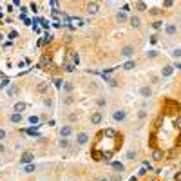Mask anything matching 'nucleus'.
<instances>
[{
  "label": "nucleus",
  "mask_w": 181,
  "mask_h": 181,
  "mask_svg": "<svg viewBox=\"0 0 181 181\" xmlns=\"http://www.w3.org/2000/svg\"><path fill=\"white\" fill-rule=\"evenodd\" d=\"M125 118H127V112H125L123 109H116V110H112V120H114L116 123L125 121Z\"/></svg>",
  "instance_id": "1"
},
{
  "label": "nucleus",
  "mask_w": 181,
  "mask_h": 181,
  "mask_svg": "<svg viewBox=\"0 0 181 181\" xmlns=\"http://www.w3.org/2000/svg\"><path fill=\"white\" fill-rule=\"evenodd\" d=\"M120 54H121L123 58H130V56L134 54V45H125V47H121Z\"/></svg>",
  "instance_id": "2"
},
{
  "label": "nucleus",
  "mask_w": 181,
  "mask_h": 181,
  "mask_svg": "<svg viewBox=\"0 0 181 181\" xmlns=\"http://www.w3.org/2000/svg\"><path fill=\"white\" fill-rule=\"evenodd\" d=\"M98 11H100V4L98 2H89L87 4V13L89 15H96Z\"/></svg>",
  "instance_id": "3"
},
{
  "label": "nucleus",
  "mask_w": 181,
  "mask_h": 181,
  "mask_svg": "<svg viewBox=\"0 0 181 181\" xmlns=\"http://www.w3.org/2000/svg\"><path fill=\"white\" fill-rule=\"evenodd\" d=\"M102 112H93V114H90V123L93 125H100L102 123Z\"/></svg>",
  "instance_id": "4"
},
{
  "label": "nucleus",
  "mask_w": 181,
  "mask_h": 181,
  "mask_svg": "<svg viewBox=\"0 0 181 181\" xmlns=\"http://www.w3.org/2000/svg\"><path fill=\"white\" fill-rule=\"evenodd\" d=\"M76 141H78V145H85V143L89 141V134H87V132H80V134L76 136Z\"/></svg>",
  "instance_id": "5"
},
{
  "label": "nucleus",
  "mask_w": 181,
  "mask_h": 181,
  "mask_svg": "<svg viewBox=\"0 0 181 181\" xmlns=\"http://www.w3.org/2000/svg\"><path fill=\"white\" fill-rule=\"evenodd\" d=\"M71 134H73V127H69V125H65V127L60 129V136H62V138H69Z\"/></svg>",
  "instance_id": "6"
},
{
  "label": "nucleus",
  "mask_w": 181,
  "mask_h": 181,
  "mask_svg": "<svg viewBox=\"0 0 181 181\" xmlns=\"http://www.w3.org/2000/svg\"><path fill=\"white\" fill-rule=\"evenodd\" d=\"M163 156H165V152L160 150V149L152 150V160H154V161H161V160H163Z\"/></svg>",
  "instance_id": "7"
},
{
  "label": "nucleus",
  "mask_w": 181,
  "mask_h": 181,
  "mask_svg": "<svg viewBox=\"0 0 181 181\" xmlns=\"http://www.w3.org/2000/svg\"><path fill=\"white\" fill-rule=\"evenodd\" d=\"M140 94H141L143 98H150V96H152V89H150L149 85H143V87L140 89Z\"/></svg>",
  "instance_id": "8"
},
{
  "label": "nucleus",
  "mask_w": 181,
  "mask_h": 181,
  "mask_svg": "<svg viewBox=\"0 0 181 181\" xmlns=\"http://www.w3.org/2000/svg\"><path fill=\"white\" fill-rule=\"evenodd\" d=\"M165 33H167L168 36H174V35L177 33V26H174V24H168V26H165Z\"/></svg>",
  "instance_id": "9"
},
{
  "label": "nucleus",
  "mask_w": 181,
  "mask_h": 181,
  "mask_svg": "<svg viewBox=\"0 0 181 181\" xmlns=\"http://www.w3.org/2000/svg\"><path fill=\"white\" fill-rule=\"evenodd\" d=\"M24 165H29L33 161V152H24V156H22V160H20Z\"/></svg>",
  "instance_id": "10"
},
{
  "label": "nucleus",
  "mask_w": 181,
  "mask_h": 181,
  "mask_svg": "<svg viewBox=\"0 0 181 181\" xmlns=\"http://www.w3.org/2000/svg\"><path fill=\"white\" fill-rule=\"evenodd\" d=\"M112 168H114V172H116V174H121V172L125 170V167H123V163H121V161H112Z\"/></svg>",
  "instance_id": "11"
},
{
  "label": "nucleus",
  "mask_w": 181,
  "mask_h": 181,
  "mask_svg": "<svg viewBox=\"0 0 181 181\" xmlns=\"http://www.w3.org/2000/svg\"><path fill=\"white\" fill-rule=\"evenodd\" d=\"M130 26L132 27H136V29H138V27H141V20H140V16H130Z\"/></svg>",
  "instance_id": "12"
},
{
  "label": "nucleus",
  "mask_w": 181,
  "mask_h": 181,
  "mask_svg": "<svg viewBox=\"0 0 181 181\" xmlns=\"http://www.w3.org/2000/svg\"><path fill=\"white\" fill-rule=\"evenodd\" d=\"M58 147H60V149H69V147H71V141H69V138H60V141H58Z\"/></svg>",
  "instance_id": "13"
},
{
  "label": "nucleus",
  "mask_w": 181,
  "mask_h": 181,
  "mask_svg": "<svg viewBox=\"0 0 181 181\" xmlns=\"http://www.w3.org/2000/svg\"><path fill=\"white\" fill-rule=\"evenodd\" d=\"M69 63H73V65H78V63H80L78 53H69Z\"/></svg>",
  "instance_id": "14"
},
{
  "label": "nucleus",
  "mask_w": 181,
  "mask_h": 181,
  "mask_svg": "<svg viewBox=\"0 0 181 181\" xmlns=\"http://www.w3.org/2000/svg\"><path fill=\"white\" fill-rule=\"evenodd\" d=\"M116 20L120 22V24L127 22V13H125V11H118V13H116Z\"/></svg>",
  "instance_id": "15"
},
{
  "label": "nucleus",
  "mask_w": 181,
  "mask_h": 181,
  "mask_svg": "<svg viewBox=\"0 0 181 181\" xmlns=\"http://www.w3.org/2000/svg\"><path fill=\"white\" fill-rule=\"evenodd\" d=\"M45 65H51V56H42V60H40V67L43 69Z\"/></svg>",
  "instance_id": "16"
},
{
  "label": "nucleus",
  "mask_w": 181,
  "mask_h": 181,
  "mask_svg": "<svg viewBox=\"0 0 181 181\" xmlns=\"http://www.w3.org/2000/svg\"><path fill=\"white\" fill-rule=\"evenodd\" d=\"M172 73H174V67H172V65H167V67H163V71H161V74H163V76H170Z\"/></svg>",
  "instance_id": "17"
},
{
  "label": "nucleus",
  "mask_w": 181,
  "mask_h": 181,
  "mask_svg": "<svg viewBox=\"0 0 181 181\" xmlns=\"http://www.w3.org/2000/svg\"><path fill=\"white\" fill-rule=\"evenodd\" d=\"M36 89L40 90V93H47V89H49V83H45V82H40Z\"/></svg>",
  "instance_id": "18"
},
{
  "label": "nucleus",
  "mask_w": 181,
  "mask_h": 181,
  "mask_svg": "<svg viewBox=\"0 0 181 181\" xmlns=\"http://www.w3.org/2000/svg\"><path fill=\"white\" fill-rule=\"evenodd\" d=\"M9 120H11L13 123H20V121H22V114L15 112V114H11V116H9Z\"/></svg>",
  "instance_id": "19"
},
{
  "label": "nucleus",
  "mask_w": 181,
  "mask_h": 181,
  "mask_svg": "<svg viewBox=\"0 0 181 181\" xmlns=\"http://www.w3.org/2000/svg\"><path fill=\"white\" fill-rule=\"evenodd\" d=\"M26 109H27V105H26V103H22V102L15 105V112H18V114H20L22 110H26Z\"/></svg>",
  "instance_id": "20"
},
{
  "label": "nucleus",
  "mask_w": 181,
  "mask_h": 181,
  "mask_svg": "<svg viewBox=\"0 0 181 181\" xmlns=\"http://www.w3.org/2000/svg\"><path fill=\"white\" fill-rule=\"evenodd\" d=\"M136 156H138V152H136L134 149H130V150H127V160H136Z\"/></svg>",
  "instance_id": "21"
},
{
  "label": "nucleus",
  "mask_w": 181,
  "mask_h": 181,
  "mask_svg": "<svg viewBox=\"0 0 181 181\" xmlns=\"http://www.w3.org/2000/svg\"><path fill=\"white\" fill-rule=\"evenodd\" d=\"M63 71L73 73V71H74V65H73V63H69V62H65V63H63Z\"/></svg>",
  "instance_id": "22"
},
{
  "label": "nucleus",
  "mask_w": 181,
  "mask_h": 181,
  "mask_svg": "<svg viewBox=\"0 0 181 181\" xmlns=\"http://www.w3.org/2000/svg\"><path fill=\"white\" fill-rule=\"evenodd\" d=\"M134 67H136V62H127V63L123 65V69H125V71H130V69H134Z\"/></svg>",
  "instance_id": "23"
},
{
  "label": "nucleus",
  "mask_w": 181,
  "mask_h": 181,
  "mask_svg": "<svg viewBox=\"0 0 181 181\" xmlns=\"http://www.w3.org/2000/svg\"><path fill=\"white\" fill-rule=\"evenodd\" d=\"M35 170H36L35 165H26V167H24V172H26V174H31V172H35Z\"/></svg>",
  "instance_id": "24"
},
{
  "label": "nucleus",
  "mask_w": 181,
  "mask_h": 181,
  "mask_svg": "<svg viewBox=\"0 0 181 181\" xmlns=\"http://www.w3.org/2000/svg\"><path fill=\"white\" fill-rule=\"evenodd\" d=\"M136 9H138V11H145L147 9V4L145 2H136Z\"/></svg>",
  "instance_id": "25"
},
{
  "label": "nucleus",
  "mask_w": 181,
  "mask_h": 181,
  "mask_svg": "<svg viewBox=\"0 0 181 181\" xmlns=\"http://www.w3.org/2000/svg\"><path fill=\"white\" fill-rule=\"evenodd\" d=\"M9 85V78H0V89H4Z\"/></svg>",
  "instance_id": "26"
},
{
  "label": "nucleus",
  "mask_w": 181,
  "mask_h": 181,
  "mask_svg": "<svg viewBox=\"0 0 181 181\" xmlns=\"http://www.w3.org/2000/svg\"><path fill=\"white\" fill-rule=\"evenodd\" d=\"M93 157H94V160H96V161H100V160H102V157H103V154H102L100 150H94V152H93Z\"/></svg>",
  "instance_id": "27"
},
{
  "label": "nucleus",
  "mask_w": 181,
  "mask_h": 181,
  "mask_svg": "<svg viewBox=\"0 0 181 181\" xmlns=\"http://www.w3.org/2000/svg\"><path fill=\"white\" fill-rule=\"evenodd\" d=\"M71 24H73V26H82L83 20H82V18H71Z\"/></svg>",
  "instance_id": "28"
},
{
  "label": "nucleus",
  "mask_w": 181,
  "mask_h": 181,
  "mask_svg": "<svg viewBox=\"0 0 181 181\" xmlns=\"http://www.w3.org/2000/svg\"><path fill=\"white\" fill-rule=\"evenodd\" d=\"M103 134H105V136H109V138H114V136H116V132L112 130V129H107V130H105Z\"/></svg>",
  "instance_id": "29"
},
{
  "label": "nucleus",
  "mask_w": 181,
  "mask_h": 181,
  "mask_svg": "<svg viewBox=\"0 0 181 181\" xmlns=\"http://www.w3.org/2000/svg\"><path fill=\"white\" fill-rule=\"evenodd\" d=\"M38 121H40V118H38V116H29V123H31V125H36Z\"/></svg>",
  "instance_id": "30"
},
{
  "label": "nucleus",
  "mask_w": 181,
  "mask_h": 181,
  "mask_svg": "<svg viewBox=\"0 0 181 181\" xmlns=\"http://www.w3.org/2000/svg\"><path fill=\"white\" fill-rule=\"evenodd\" d=\"M172 56L174 58H181V49H172Z\"/></svg>",
  "instance_id": "31"
},
{
  "label": "nucleus",
  "mask_w": 181,
  "mask_h": 181,
  "mask_svg": "<svg viewBox=\"0 0 181 181\" xmlns=\"http://www.w3.org/2000/svg\"><path fill=\"white\" fill-rule=\"evenodd\" d=\"M174 125L181 130V116H176V120H174Z\"/></svg>",
  "instance_id": "32"
},
{
  "label": "nucleus",
  "mask_w": 181,
  "mask_h": 181,
  "mask_svg": "<svg viewBox=\"0 0 181 181\" xmlns=\"http://www.w3.org/2000/svg\"><path fill=\"white\" fill-rule=\"evenodd\" d=\"M16 90H18V89H16V87H15V85H11V87H9V89H7V94H9V96H13V94H15V93H16Z\"/></svg>",
  "instance_id": "33"
},
{
  "label": "nucleus",
  "mask_w": 181,
  "mask_h": 181,
  "mask_svg": "<svg viewBox=\"0 0 181 181\" xmlns=\"http://www.w3.org/2000/svg\"><path fill=\"white\" fill-rule=\"evenodd\" d=\"M149 13H150L152 16H160V15H161V11H160V9H156V7H154V9H150Z\"/></svg>",
  "instance_id": "34"
},
{
  "label": "nucleus",
  "mask_w": 181,
  "mask_h": 181,
  "mask_svg": "<svg viewBox=\"0 0 181 181\" xmlns=\"http://www.w3.org/2000/svg\"><path fill=\"white\" fill-rule=\"evenodd\" d=\"M145 116H147V110H145V109H141V110L138 112V118H140V120H143Z\"/></svg>",
  "instance_id": "35"
},
{
  "label": "nucleus",
  "mask_w": 181,
  "mask_h": 181,
  "mask_svg": "<svg viewBox=\"0 0 181 181\" xmlns=\"http://www.w3.org/2000/svg\"><path fill=\"white\" fill-rule=\"evenodd\" d=\"M105 80H107V83H109L110 87H116V85H118V83H116V80H112V78H105Z\"/></svg>",
  "instance_id": "36"
},
{
  "label": "nucleus",
  "mask_w": 181,
  "mask_h": 181,
  "mask_svg": "<svg viewBox=\"0 0 181 181\" xmlns=\"http://www.w3.org/2000/svg\"><path fill=\"white\" fill-rule=\"evenodd\" d=\"M145 174H147V168H145V167H141V168L138 170V177H141V176H145Z\"/></svg>",
  "instance_id": "37"
},
{
  "label": "nucleus",
  "mask_w": 181,
  "mask_h": 181,
  "mask_svg": "<svg viewBox=\"0 0 181 181\" xmlns=\"http://www.w3.org/2000/svg\"><path fill=\"white\" fill-rule=\"evenodd\" d=\"M6 136H7V132H6L4 129H0V141H2V140H6Z\"/></svg>",
  "instance_id": "38"
},
{
  "label": "nucleus",
  "mask_w": 181,
  "mask_h": 181,
  "mask_svg": "<svg viewBox=\"0 0 181 181\" xmlns=\"http://www.w3.org/2000/svg\"><path fill=\"white\" fill-rule=\"evenodd\" d=\"M156 56H157L156 51H149V53H147V58H156Z\"/></svg>",
  "instance_id": "39"
},
{
  "label": "nucleus",
  "mask_w": 181,
  "mask_h": 181,
  "mask_svg": "<svg viewBox=\"0 0 181 181\" xmlns=\"http://www.w3.org/2000/svg\"><path fill=\"white\" fill-rule=\"evenodd\" d=\"M161 26H163L161 22H154V24H152V27H154V29H161Z\"/></svg>",
  "instance_id": "40"
},
{
  "label": "nucleus",
  "mask_w": 181,
  "mask_h": 181,
  "mask_svg": "<svg viewBox=\"0 0 181 181\" xmlns=\"http://www.w3.org/2000/svg\"><path fill=\"white\" fill-rule=\"evenodd\" d=\"M54 85H56V89H62L63 82H62V80H54Z\"/></svg>",
  "instance_id": "41"
},
{
  "label": "nucleus",
  "mask_w": 181,
  "mask_h": 181,
  "mask_svg": "<svg viewBox=\"0 0 181 181\" xmlns=\"http://www.w3.org/2000/svg\"><path fill=\"white\" fill-rule=\"evenodd\" d=\"M51 40H53V36H51V35H45V38H43V42H42V43H45V42H47V43H49Z\"/></svg>",
  "instance_id": "42"
},
{
  "label": "nucleus",
  "mask_w": 181,
  "mask_h": 181,
  "mask_svg": "<svg viewBox=\"0 0 181 181\" xmlns=\"http://www.w3.org/2000/svg\"><path fill=\"white\" fill-rule=\"evenodd\" d=\"M43 105H45V107H53V102L47 98V100H43Z\"/></svg>",
  "instance_id": "43"
},
{
  "label": "nucleus",
  "mask_w": 181,
  "mask_h": 181,
  "mask_svg": "<svg viewBox=\"0 0 181 181\" xmlns=\"http://www.w3.org/2000/svg\"><path fill=\"white\" fill-rule=\"evenodd\" d=\"M110 181H121V176H120V174H116V176H112V177H110Z\"/></svg>",
  "instance_id": "44"
},
{
  "label": "nucleus",
  "mask_w": 181,
  "mask_h": 181,
  "mask_svg": "<svg viewBox=\"0 0 181 181\" xmlns=\"http://www.w3.org/2000/svg\"><path fill=\"white\" fill-rule=\"evenodd\" d=\"M163 6L165 7H170V6H174V2H172V0H167V2H163Z\"/></svg>",
  "instance_id": "45"
},
{
  "label": "nucleus",
  "mask_w": 181,
  "mask_h": 181,
  "mask_svg": "<svg viewBox=\"0 0 181 181\" xmlns=\"http://www.w3.org/2000/svg\"><path fill=\"white\" fill-rule=\"evenodd\" d=\"M105 103H107V102H105V100H103V98H98V105H100V107H103V105H105Z\"/></svg>",
  "instance_id": "46"
},
{
  "label": "nucleus",
  "mask_w": 181,
  "mask_h": 181,
  "mask_svg": "<svg viewBox=\"0 0 181 181\" xmlns=\"http://www.w3.org/2000/svg\"><path fill=\"white\" fill-rule=\"evenodd\" d=\"M63 87H65V90H73V85H71V83H65Z\"/></svg>",
  "instance_id": "47"
},
{
  "label": "nucleus",
  "mask_w": 181,
  "mask_h": 181,
  "mask_svg": "<svg viewBox=\"0 0 181 181\" xmlns=\"http://www.w3.org/2000/svg\"><path fill=\"white\" fill-rule=\"evenodd\" d=\"M172 67H174V69H177V71H181V63H177V62H176Z\"/></svg>",
  "instance_id": "48"
},
{
  "label": "nucleus",
  "mask_w": 181,
  "mask_h": 181,
  "mask_svg": "<svg viewBox=\"0 0 181 181\" xmlns=\"http://www.w3.org/2000/svg\"><path fill=\"white\" fill-rule=\"evenodd\" d=\"M4 150H6V145H4V143H0V152H4Z\"/></svg>",
  "instance_id": "49"
},
{
  "label": "nucleus",
  "mask_w": 181,
  "mask_h": 181,
  "mask_svg": "<svg viewBox=\"0 0 181 181\" xmlns=\"http://www.w3.org/2000/svg\"><path fill=\"white\" fill-rule=\"evenodd\" d=\"M176 181H181V172H179V174H176Z\"/></svg>",
  "instance_id": "50"
},
{
  "label": "nucleus",
  "mask_w": 181,
  "mask_h": 181,
  "mask_svg": "<svg viewBox=\"0 0 181 181\" xmlns=\"http://www.w3.org/2000/svg\"><path fill=\"white\" fill-rule=\"evenodd\" d=\"M98 181H110L109 177H102V179H98Z\"/></svg>",
  "instance_id": "51"
},
{
  "label": "nucleus",
  "mask_w": 181,
  "mask_h": 181,
  "mask_svg": "<svg viewBox=\"0 0 181 181\" xmlns=\"http://www.w3.org/2000/svg\"><path fill=\"white\" fill-rule=\"evenodd\" d=\"M130 181H138V176H134V177H130Z\"/></svg>",
  "instance_id": "52"
},
{
  "label": "nucleus",
  "mask_w": 181,
  "mask_h": 181,
  "mask_svg": "<svg viewBox=\"0 0 181 181\" xmlns=\"http://www.w3.org/2000/svg\"><path fill=\"white\" fill-rule=\"evenodd\" d=\"M150 181H156V179H150Z\"/></svg>",
  "instance_id": "53"
}]
</instances>
